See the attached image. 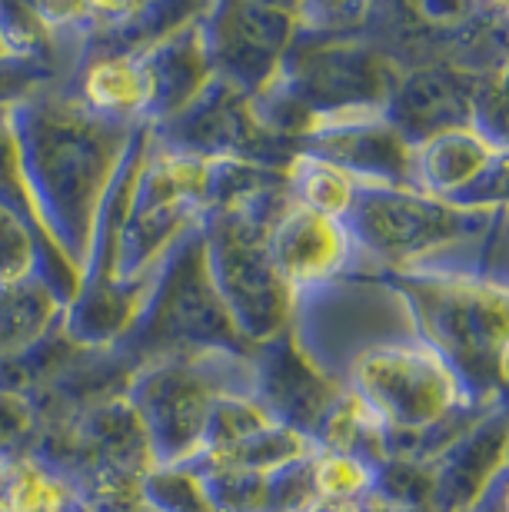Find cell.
Instances as JSON below:
<instances>
[{"label": "cell", "instance_id": "obj_23", "mask_svg": "<svg viewBox=\"0 0 509 512\" xmlns=\"http://www.w3.org/2000/svg\"><path fill=\"white\" fill-rule=\"evenodd\" d=\"M283 180H287L290 200L300 203L313 213H323V217L333 220H346V213L353 210L356 193H360L363 183L337 167L333 160L320 157V153L310 150H297L283 167Z\"/></svg>", "mask_w": 509, "mask_h": 512}, {"label": "cell", "instance_id": "obj_16", "mask_svg": "<svg viewBox=\"0 0 509 512\" xmlns=\"http://www.w3.org/2000/svg\"><path fill=\"white\" fill-rule=\"evenodd\" d=\"M253 366H257V399L267 406V413L280 426L297 429L307 439L317 436L340 386H333L327 376H320L303 360L290 333L260 346L253 353Z\"/></svg>", "mask_w": 509, "mask_h": 512}, {"label": "cell", "instance_id": "obj_10", "mask_svg": "<svg viewBox=\"0 0 509 512\" xmlns=\"http://www.w3.org/2000/svg\"><path fill=\"white\" fill-rule=\"evenodd\" d=\"M200 20L213 77L250 97L273 87L300 34L293 4H217Z\"/></svg>", "mask_w": 509, "mask_h": 512}, {"label": "cell", "instance_id": "obj_18", "mask_svg": "<svg viewBox=\"0 0 509 512\" xmlns=\"http://www.w3.org/2000/svg\"><path fill=\"white\" fill-rule=\"evenodd\" d=\"M203 10L183 20L164 37L144 50V70L150 87V114L147 124L160 127L180 117L200 100V94L213 84V67L203 37Z\"/></svg>", "mask_w": 509, "mask_h": 512}, {"label": "cell", "instance_id": "obj_20", "mask_svg": "<svg viewBox=\"0 0 509 512\" xmlns=\"http://www.w3.org/2000/svg\"><path fill=\"white\" fill-rule=\"evenodd\" d=\"M0 203H4L7 210H14L17 217H24L27 227L40 237V243H44V256H47V283L54 286L70 306L84 276H80L77 266L60 253L54 237H50L44 217H40V207H37L34 190H30V180H27L24 150H20L17 124H14V107H0Z\"/></svg>", "mask_w": 509, "mask_h": 512}, {"label": "cell", "instance_id": "obj_19", "mask_svg": "<svg viewBox=\"0 0 509 512\" xmlns=\"http://www.w3.org/2000/svg\"><path fill=\"white\" fill-rule=\"evenodd\" d=\"M500 153L476 127L436 133L413 147V190L463 207Z\"/></svg>", "mask_w": 509, "mask_h": 512}, {"label": "cell", "instance_id": "obj_14", "mask_svg": "<svg viewBox=\"0 0 509 512\" xmlns=\"http://www.w3.org/2000/svg\"><path fill=\"white\" fill-rule=\"evenodd\" d=\"M509 466V399L490 406L450 446L430 459L433 503L440 512H470Z\"/></svg>", "mask_w": 509, "mask_h": 512}, {"label": "cell", "instance_id": "obj_6", "mask_svg": "<svg viewBox=\"0 0 509 512\" xmlns=\"http://www.w3.org/2000/svg\"><path fill=\"white\" fill-rule=\"evenodd\" d=\"M213 350L240 356L257 353L243 340L237 323L230 320L217 283H213L203 230L193 227L160 263V270L147 286L137 320L130 323L114 353L130 370H137V366L167 360V356Z\"/></svg>", "mask_w": 509, "mask_h": 512}, {"label": "cell", "instance_id": "obj_17", "mask_svg": "<svg viewBox=\"0 0 509 512\" xmlns=\"http://www.w3.org/2000/svg\"><path fill=\"white\" fill-rule=\"evenodd\" d=\"M297 150L320 153L363 187H410L413 190V147L386 117L353 120L310 133Z\"/></svg>", "mask_w": 509, "mask_h": 512}, {"label": "cell", "instance_id": "obj_13", "mask_svg": "<svg viewBox=\"0 0 509 512\" xmlns=\"http://www.w3.org/2000/svg\"><path fill=\"white\" fill-rule=\"evenodd\" d=\"M476 84L480 77L450 64L400 67L386 104V120L403 133L410 147L436 133L473 127Z\"/></svg>", "mask_w": 509, "mask_h": 512}, {"label": "cell", "instance_id": "obj_31", "mask_svg": "<svg viewBox=\"0 0 509 512\" xmlns=\"http://www.w3.org/2000/svg\"><path fill=\"white\" fill-rule=\"evenodd\" d=\"M490 493H493V499H496V506H500V512H509V466L503 469L500 476L493 479Z\"/></svg>", "mask_w": 509, "mask_h": 512}, {"label": "cell", "instance_id": "obj_3", "mask_svg": "<svg viewBox=\"0 0 509 512\" xmlns=\"http://www.w3.org/2000/svg\"><path fill=\"white\" fill-rule=\"evenodd\" d=\"M493 217L410 187H360L343 223L380 276H480Z\"/></svg>", "mask_w": 509, "mask_h": 512}, {"label": "cell", "instance_id": "obj_9", "mask_svg": "<svg viewBox=\"0 0 509 512\" xmlns=\"http://www.w3.org/2000/svg\"><path fill=\"white\" fill-rule=\"evenodd\" d=\"M213 173L217 160L170 147L150 127L137 190L120 233V286L127 290L150 286L177 240L200 227L203 213L213 203Z\"/></svg>", "mask_w": 509, "mask_h": 512}, {"label": "cell", "instance_id": "obj_22", "mask_svg": "<svg viewBox=\"0 0 509 512\" xmlns=\"http://www.w3.org/2000/svg\"><path fill=\"white\" fill-rule=\"evenodd\" d=\"M0 512H84V493L40 456L0 463Z\"/></svg>", "mask_w": 509, "mask_h": 512}, {"label": "cell", "instance_id": "obj_7", "mask_svg": "<svg viewBox=\"0 0 509 512\" xmlns=\"http://www.w3.org/2000/svg\"><path fill=\"white\" fill-rule=\"evenodd\" d=\"M257 393L253 356L240 353H187L137 366L127 383L157 466H183L200 456L220 399Z\"/></svg>", "mask_w": 509, "mask_h": 512}, {"label": "cell", "instance_id": "obj_26", "mask_svg": "<svg viewBox=\"0 0 509 512\" xmlns=\"http://www.w3.org/2000/svg\"><path fill=\"white\" fill-rule=\"evenodd\" d=\"M310 483L317 499H363L376 486V469L356 456L317 449L310 459Z\"/></svg>", "mask_w": 509, "mask_h": 512}, {"label": "cell", "instance_id": "obj_12", "mask_svg": "<svg viewBox=\"0 0 509 512\" xmlns=\"http://www.w3.org/2000/svg\"><path fill=\"white\" fill-rule=\"evenodd\" d=\"M267 247L293 296L320 290L343 276L376 273L343 220L323 217L293 200L267 227Z\"/></svg>", "mask_w": 509, "mask_h": 512}, {"label": "cell", "instance_id": "obj_24", "mask_svg": "<svg viewBox=\"0 0 509 512\" xmlns=\"http://www.w3.org/2000/svg\"><path fill=\"white\" fill-rule=\"evenodd\" d=\"M140 493L157 512H217L207 483L190 466H157L140 479Z\"/></svg>", "mask_w": 509, "mask_h": 512}, {"label": "cell", "instance_id": "obj_28", "mask_svg": "<svg viewBox=\"0 0 509 512\" xmlns=\"http://www.w3.org/2000/svg\"><path fill=\"white\" fill-rule=\"evenodd\" d=\"M44 433L34 399L27 393H10L0 389V456H27L34 453L37 439Z\"/></svg>", "mask_w": 509, "mask_h": 512}, {"label": "cell", "instance_id": "obj_2", "mask_svg": "<svg viewBox=\"0 0 509 512\" xmlns=\"http://www.w3.org/2000/svg\"><path fill=\"white\" fill-rule=\"evenodd\" d=\"M340 389L356 393L380 416L390 436V459L416 463H430L490 409L476 403L460 376L420 333L400 336L360 356L346 370Z\"/></svg>", "mask_w": 509, "mask_h": 512}, {"label": "cell", "instance_id": "obj_21", "mask_svg": "<svg viewBox=\"0 0 509 512\" xmlns=\"http://www.w3.org/2000/svg\"><path fill=\"white\" fill-rule=\"evenodd\" d=\"M67 300L44 276L0 286V363L27 356L64 330Z\"/></svg>", "mask_w": 509, "mask_h": 512}, {"label": "cell", "instance_id": "obj_32", "mask_svg": "<svg viewBox=\"0 0 509 512\" xmlns=\"http://www.w3.org/2000/svg\"><path fill=\"white\" fill-rule=\"evenodd\" d=\"M470 512H500V506H496V499H493V493L486 489V493L480 496V503H476Z\"/></svg>", "mask_w": 509, "mask_h": 512}, {"label": "cell", "instance_id": "obj_8", "mask_svg": "<svg viewBox=\"0 0 509 512\" xmlns=\"http://www.w3.org/2000/svg\"><path fill=\"white\" fill-rule=\"evenodd\" d=\"M420 333L403 290L390 276L356 273L297 296L290 340L297 353L333 386L376 346Z\"/></svg>", "mask_w": 509, "mask_h": 512}, {"label": "cell", "instance_id": "obj_29", "mask_svg": "<svg viewBox=\"0 0 509 512\" xmlns=\"http://www.w3.org/2000/svg\"><path fill=\"white\" fill-rule=\"evenodd\" d=\"M64 84V74L40 60H20L0 54V107H20L47 87Z\"/></svg>", "mask_w": 509, "mask_h": 512}, {"label": "cell", "instance_id": "obj_11", "mask_svg": "<svg viewBox=\"0 0 509 512\" xmlns=\"http://www.w3.org/2000/svg\"><path fill=\"white\" fill-rule=\"evenodd\" d=\"M154 133L170 147L207 160H247L263 167L283 170L287 160L297 153L287 140H280L263 120L257 117L253 97L243 90L223 84L213 77V84L203 90L200 100L180 117L154 127Z\"/></svg>", "mask_w": 509, "mask_h": 512}, {"label": "cell", "instance_id": "obj_34", "mask_svg": "<svg viewBox=\"0 0 509 512\" xmlns=\"http://www.w3.org/2000/svg\"><path fill=\"white\" fill-rule=\"evenodd\" d=\"M0 463H4V456H0Z\"/></svg>", "mask_w": 509, "mask_h": 512}, {"label": "cell", "instance_id": "obj_4", "mask_svg": "<svg viewBox=\"0 0 509 512\" xmlns=\"http://www.w3.org/2000/svg\"><path fill=\"white\" fill-rule=\"evenodd\" d=\"M287 203V180L277 173L257 190L213 203L200 220L217 293L253 350L287 336L297 306L267 247V227Z\"/></svg>", "mask_w": 509, "mask_h": 512}, {"label": "cell", "instance_id": "obj_15", "mask_svg": "<svg viewBox=\"0 0 509 512\" xmlns=\"http://www.w3.org/2000/svg\"><path fill=\"white\" fill-rule=\"evenodd\" d=\"M60 90L87 114L110 120V124H147L150 87L144 50L87 40Z\"/></svg>", "mask_w": 509, "mask_h": 512}, {"label": "cell", "instance_id": "obj_27", "mask_svg": "<svg viewBox=\"0 0 509 512\" xmlns=\"http://www.w3.org/2000/svg\"><path fill=\"white\" fill-rule=\"evenodd\" d=\"M473 127L493 147L509 150V54L493 70H486L480 84H476Z\"/></svg>", "mask_w": 509, "mask_h": 512}, {"label": "cell", "instance_id": "obj_30", "mask_svg": "<svg viewBox=\"0 0 509 512\" xmlns=\"http://www.w3.org/2000/svg\"><path fill=\"white\" fill-rule=\"evenodd\" d=\"M303 512H366L363 499H317L313 496Z\"/></svg>", "mask_w": 509, "mask_h": 512}, {"label": "cell", "instance_id": "obj_5", "mask_svg": "<svg viewBox=\"0 0 509 512\" xmlns=\"http://www.w3.org/2000/svg\"><path fill=\"white\" fill-rule=\"evenodd\" d=\"M420 336L460 376L476 403L509 399V290L480 276H390Z\"/></svg>", "mask_w": 509, "mask_h": 512}, {"label": "cell", "instance_id": "obj_25", "mask_svg": "<svg viewBox=\"0 0 509 512\" xmlns=\"http://www.w3.org/2000/svg\"><path fill=\"white\" fill-rule=\"evenodd\" d=\"M44 276L47 280V256L44 243L27 227L24 217L0 203V286Z\"/></svg>", "mask_w": 509, "mask_h": 512}, {"label": "cell", "instance_id": "obj_1", "mask_svg": "<svg viewBox=\"0 0 509 512\" xmlns=\"http://www.w3.org/2000/svg\"><path fill=\"white\" fill-rule=\"evenodd\" d=\"M34 200L60 253L84 276L100 210L144 124H110L47 87L14 107Z\"/></svg>", "mask_w": 509, "mask_h": 512}, {"label": "cell", "instance_id": "obj_33", "mask_svg": "<svg viewBox=\"0 0 509 512\" xmlns=\"http://www.w3.org/2000/svg\"><path fill=\"white\" fill-rule=\"evenodd\" d=\"M0 54H4V57H10V54H7V50H4V40H0Z\"/></svg>", "mask_w": 509, "mask_h": 512}]
</instances>
